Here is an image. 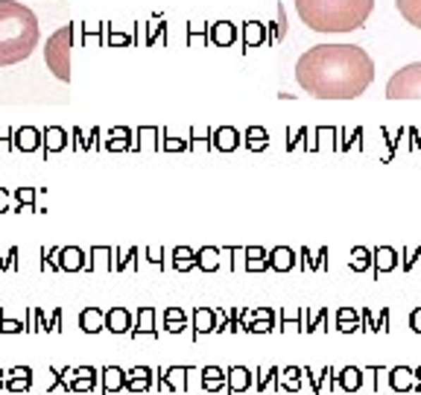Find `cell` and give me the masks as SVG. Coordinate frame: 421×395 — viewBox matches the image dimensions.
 Here are the masks:
<instances>
[{
    "instance_id": "cell-1",
    "label": "cell",
    "mask_w": 421,
    "mask_h": 395,
    "mask_svg": "<svg viewBox=\"0 0 421 395\" xmlns=\"http://www.w3.org/2000/svg\"><path fill=\"white\" fill-rule=\"evenodd\" d=\"M374 59L357 44H316L295 62V83L316 100H354L374 83Z\"/></svg>"
},
{
    "instance_id": "cell-2",
    "label": "cell",
    "mask_w": 421,
    "mask_h": 395,
    "mask_svg": "<svg viewBox=\"0 0 421 395\" xmlns=\"http://www.w3.org/2000/svg\"><path fill=\"white\" fill-rule=\"evenodd\" d=\"M38 18L18 0H0V68L21 65L38 47Z\"/></svg>"
},
{
    "instance_id": "cell-3",
    "label": "cell",
    "mask_w": 421,
    "mask_h": 395,
    "mask_svg": "<svg viewBox=\"0 0 421 395\" xmlns=\"http://www.w3.org/2000/svg\"><path fill=\"white\" fill-rule=\"evenodd\" d=\"M295 12L313 32H354L366 27L374 0H295Z\"/></svg>"
},
{
    "instance_id": "cell-4",
    "label": "cell",
    "mask_w": 421,
    "mask_h": 395,
    "mask_svg": "<svg viewBox=\"0 0 421 395\" xmlns=\"http://www.w3.org/2000/svg\"><path fill=\"white\" fill-rule=\"evenodd\" d=\"M71 44H73V30L71 24L56 30L50 38H47V47H44V62H47V71L62 79V83H71Z\"/></svg>"
},
{
    "instance_id": "cell-5",
    "label": "cell",
    "mask_w": 421,
    "mask_h": 395,
    "mask_svg": "<svg viewBox=\"0 0 421 395\" xmlns=\"http://www.w3.org/2000/svg\"><path fill=\"white\" fill-rule=\"evenodd\" d=\"M389 100H421V62H413L389 76L386 83Z\"/></svg>"
},
{
    "instance_id": "cell-6",
    "label": "cell",
    "mask_w": 421,
    "mask_h": 395,
    "mask_svg": "<svg viewBox=\"0 0 421 395\" xmlns=\"http://www.w3.org/2000/svg\"><path fill=\"white\" fill-rule=\"evenodd\" d=\"M158 389L161 392H176L182 395L190 389V375L193 369H185V366H167V369H158Z\"/></svg>"
},
{
    "instance_id": "cell-7",
    "label": "cell",
    "mask_w": 421,
    "mask_h": 395,
    "mask_svg": "<svg viewBox=\"0 0 421 395\" xmlns=\"http://www.w3.org/2000/svg\"><path fill=\"white\" fill-rule=\"evenodd\" d=\"M255 387V375L246 366H231L226 369V392L228 395H240V392H249Z\"/></svg>"
},
{
    "instance_id": "cell-8",
    "label": "cell",
    "mask_w": 421,
    "mask_h": 395,
    "mask_svg": "<svg viewBox=\"0 0 421 395\" xmlns=\"http://www.w3.org/2000/svg\"><path fill=\"white\" fill-rule=\"evenodd\" d=\"M126 389V372L120 366H103L99 369V395H114Z\"/></svg>"
},
{
    "instance_id": "cell-9",
    "label": "cell",
    "mask_w": 421,
    "mask_h": 395,
    "mask_svg": "<svg viewBox=\"0 0 421 395\" xmlns=\"http://www.w3.org/2000/svg\"><path fill=\"white\" fill-rule=\"evenodd\" d=\"M152 378H155V372L150 366H135L126 372V389L129 392H150L152 389Z\"/></svg>"
},
{
    "instance_id": "cell-10",
    "label": "cell",
    "mask_w": 421,
    "mask_h": 395,
    "mask_svg": "<svg viewBox=\"0 0 421 395\" xmlns=\"http://www.w3.org/2000/svg\"><path fill=\"white\" fill-rule=\"evenodd\" d=\"M389 389L392 392H413L415 389V369H410V366L389 369Z\"/></svg>"
},
{
    "instance_id": "cell-11",
    "label": "cell",
    "mask_w": 421,
    "mask_h": 395,
    "mask_svg": "<svg viewBox=\"0 0 421 395\" xmlns=\"http://www.w3.org/2000/svg\"><path fill=\"white\" fill-rule=\"evenodd\" d=\"M199 387H202L205 392H219V389H226V369H219V366H205V369H199Z\"/></svg>"
},
{
    "instance_id": "cell-12",
    "label": "cell",
    "mask_w": 421,
    "mask_h": 395,
    "mask_svg": "<svg viewBox=\"0 0 421 395\" xmlns=\"http://www.w3.org/2000/svg\"><path fill=\"white\" fill-rule=\"evenodd\" d=\"M32 387V369L30 366H12L6 372V389L9 392H27Z\"/></svg>"
},
{
    "instance_id": "cell-13",
    "label": "cell",
    "mask_w": 421,
    "mask_h": 395,
    "mask_svg": "<svg viewBox=\"0 0 421 395\" xmlns=\"http://www.w3.org/2000/svg\"><path fill=\"white\" fill-rule=\"evenodd\" d=\"M287 389V392H298L302 389V369L298 366H287V369H278V381H275V392Z\"/></svg>"
},
{
    "instance_id": "cell-14",
    "label": "cell",
    "mask_w": 421,
    "mask_h": 395,
    "mask_svg": "<svg viewBox=\"0 0 421 395\" xmlns=\"http://www.w3.org/2000/svg\"><path fill=\"white\" fill-rule=\"evenodd\" d=\"M211 331H216V310L196 308L193 310V334L202 337V334H211Z\"/></svg>"
},
{
    "instance_id": "cell-15",
    "label": "cell",
    "mask_w": 421,
    "mask_h": 395,
    "mask_svg": "<svg viewBox=\"0 0 421 395\" xmlns=\"http://www.w3.org/2000/svg\"><path fill=\"white\" fill-rule=\"evenodd\" d=\"M336 384L343 392H357V389H363V369H357V366H346L343 372L336 375Z\"/></svg>"
},
{
    "instance_id": "cell-16",
    "label": "cell",
    "mask_w": 421,
    "mask_h": 395,
    "mask_svg": "<svg viewBox=\"0 0 421 395\" xmlns=\"http://www.w3.org/2000/svg\"><path fill=\"white\" fill-rule=\"evenodd\" d=\"M106 328H109L111 334H126V331H132V316H129V310H123V308L109 310V313H106Z\"/></svg>"
},
{
    "instance_id": "cell-17",
    "label": "cell",
    "mask_w": 421,
    "mask_h": 395,
    "mask_svg": "<svg viewBox=\"0 0 421 395\" xmlns=\"http://www.w3.org/2000/svg\"><path fill=\"white\" fill-rule=\"evenodd\" d=\"M395 6H398L401 18H404L407 24L421 30V0H395Z\"/></svg>"
},
{
    "instance_id": "cell-18",
    "label": "cell",
    "mask_w": 421,
    "mask_h": 395,
    "mask_svg": "<svg viewBox=\"0 0 421 395\" xmlns=\"http://www.w3.org/2000/svg\"><path fill=\"white\" fill-rule=\"evenodd\" d=\"M79 325H83L85 334H97V331L106 328V316L97 308H88V310H83V316H79Z\"/></svg>"
},
{
    "instance_id": "cell-19",
    "label": "cell",
    "mask_w": 421,
    "mask_h": 395,
    "mask_svg": "<svg viewBox=\"0 0 421 395\" xmlns=\"http://www.w3.org/2000/svg\"><path fill=\"white\" fill-rule=\"evenodd\" d=\"M140 334H150V337H155V310L152 308H144L138 313V325L132 328V337H140Z\"/></svg>"
},
{
    "instance_id": "cell-20",
    "label": "cell",
    "mask_w": 421,
    "mask_h": 395,
    "mask_svg": "<svg viewBox=\"0 0 421 395\" xmlns=\"http://www.w3.org/2000/svg\"><path fill=\"white\" fill-rule=\"evenodd\" d=\"M336 328L343 331V334H354V331H360L363 325H360V316L351 308H343V310L336 313Z\"/></svg>"
},
{
    "instance_id": "cell-21",
    "label": "cell",
    "mask_w": 421,
    "mask_h": 395,
    "mask_svg": "<svg viewBox=\"0 0 421 395\" xmlns=\"http://www.w3.org/2000/svg\"><path fill=\"white\" fill-rule=\"evenodd\" d=\"M185 325H188V316H185V310H178V308H170V310H164V328H167L170 334L185 331Z\"/></svg>"
},
{
    "instance_id": "cell-22",
    "label": "cell",
    "mask_w": 421,
    "mask_h": 395,
    "mask_svg": "<svg viewBox=\"0 0 421 395\" xmlns=\"http://www.w3.org/2000/svg\"><path fill=\"white\" fill-rule=\"evenodd\" d=\"M275 381H278V366H269V369H257V392L275 389Z\"/></svg>"
},
{
    "instance_id": "cell-23",
    "label": "cell",
    "mask_w": 421,
    "mask_h": 395,
    "mask_svg": "<svg viewBox=\"0 0 421 395\" xmlns=\"http://www.w3.org/2000/svg\"><path fill=\"white\" fill-rule=\"evenodd\" d=\"M395 264H398V258H395L392 249H377V255H374V269L377 272H389Z\"/></svg>"
},
{
    "instance_id": "cell-24",
    "label": "cell",
    "mask_w": 421,
    "mask_h": 395,
    "mask_svg": "<svg viewBox=\"0 0 421 395\" xmlns=\"http://www.w3.org/2000/svg\"><path fill=\"white\" fill-rule=\"evenodd\" d=\"M272 264H275V269H290L293 267V252L290 249H275L272 252Z\"/></svg>"
},
{
    "instance_id": "cell-25",
    "label": "cell",
    "mask_w": 421,
    "mask_h": 395,
    "mask_svg": "<svg viewBox=\"0 0 421 395\" xmlns=\"http://www.w3.org/2000/svg\"><path fill=\"white\" fill-rule=\"evenodd\" d=\"M369 264H372L369 252H366V249H354V255H351V269L363 272V269H369Z\"/></svg>"
},
{
    "instance_id": "cell-26",
    "label": "cell",
    "mask_w": 421,
    "mask_h": 395,
    "mask_svg": "<svg viewBox=\"0 0 421 395\" xmlns=\"http://www.w3.org/2000/svg\"><path fill=\"white\" fill-rule=\"evenodd\" d=\"M73 375H76V369H71V366L59 369V389H65L68 395H71V387H73Z\"/></svg>"
},
{
    "instance_id": "cell-27",
    "label": "cell",
    "mask_w": 421,
    "mask_h": 395,
    "mask_svg": "<svg viewBox=\"0 0 421 395\" xmlns=\"http://www.w3.org/2000/svg\"><path fill=\"white\" fill-rule=\"evenodd\" d=\"M196 261H193V252H188V249H176V267L178 269H190Z\"/></svg>"
},
{
    "instance_id": "cell-28",
    "label": "cell",
    "mask_w": 421,
    "mask_h": 395,
    "mask_svg": "<svg viewBox=\"0 0 421 395\" xmlns=\"http://www.w3.org/2000/svg\"><path fill=\"white\" fill-rule=\"evenodd\" d=\"M216 144H219V150H231L237 144V135H231L228 129H223V132L216 135Z\"/></svg>"
},
{
    "instance_id": "cell-29",
    "label": "cell",
    "mask_w": 421,
    "mask_h": 395,
    "mask_svg": "<svg viewBox=\"0 0 421 395\" xmlns=\"http://www.w3.org/2000/svg\"><path fill=\"white\" fill-rule=\"evenodd\" d=\"M249 269H264L267 261H264V252H249V261H246Z\"/></svg>"
},
{
    "instance_id": "cell-30",
    "label": "cell",
    "mask_w": 421,
    "mask_h": 395,
    "mask_svg": "<svg viewBox=\"0 0 421 395\" xmlns=\"http://www.w3.org/2000/svg\"><path fill=\"white\" fill-rule=\"evenodd\" d=\"M199 264H202L205 269H214V267H216V252H214V249H205L202 255H199Z\"/></svg>"
},
{
    "instance_id": "cell-31",
    "label": "cell",
    "mask_w": 421,
    "mask_h": 395,
    "mask_svg": "<svg viewBox=\"0 0 421 395\" xmlns=\"http://www.w3.org/2000/svg\"><path fill=\"white\" fill-rule=\"evenodd\" d=\"M65 267H71V269H79V267H83V258H79V252H76V249H71V252L65 255Z\"/></svg>"
},
{
    "instance_id": "cell-32",
    "label": "cell",
    "mask_w": 421,
    "mask_h": 395,
    "mask_svg": "<svg viewBox=\"0 0 421 395\" xmlns=\"http://www.w3.org/2000/svg\"><path fill=\"white\" fill-rule=\"evenodd\" d=\"M27 325H21V322H12V320H4V325H0V331L4 334H18V331H24Z\"/></svg>"
},
{
    "instance_id": "cell-33",
    "label": "cell",
    "mask_w": 421,
    "mask_h": 395,
    "mask_svg": "<svg viewBox=\"0 0 421 395\" xmlns=\"http://www.w3.org/2000/svg\"><path fill=\"white\" fill-rule=\"evenodd\" d=\"M249 320H275V313H272L269 308H260V310H255V313L249 316Z\"/></svg>"
},
{
    "instance_id": "cell-34",
    "label": "cell",
    "mask_w": 421,
    "mask_h": 395,
    "mask_svg": "<svg viewBox=\"0 0 421 395\" xmlns=\"http://www.w3.org/2000/svg\"><path fill=\"white\" fill-rule=\"evenodd\" d=\"M410 328H413L415 334H421V308L413 310V316H410Z\"/></svg>"
},
{
    "instance_id": "cell-35",
    "label": "cell",
    "mask_w": 421,
    "mask_h": 395,
    "mask_svg": "<svg viewBox=\"0 0 421 395\" xmlns=\"http://www.w3.org/2000/svg\"><path fill=\"white\" fill-rule=\"evenodd\" d=\"M363 328H366V331H377V328H374V320H372V313H369V310L363 313Z\"/></svg>"
},
{
    "instance_id": "cell-36",
    "label": "cell",
    "mask_w": 421,
    "mask_h": 395,
    "mask_svg": "<svg viewBox=\"0 0 421 395\" xmlns=\"http://www.w3.org/2000/svg\"><path fill=\"white\" fill-rule=\"evenodd\" d=\"M386 325H389V313L384 310L380 313V320H377V331H386Z\"/></svg>"
},
{
    "instance_id": "cell-37",
    "label": "cell",
    "mask_w": 421,
    "mask_h": 395,
    "mask_svg": "<svg viewBox=\"0 0 421 395\" xmlns=\"http://www.w3.org/2000/svg\"><path fill=\"white\" fill-rule=\"evenodd\" d=\"M418 255H421L418 249H413V252H407V267H413V264H415V258H418Z\"/></svg>"
},
{
    "instance_id": "cell-38",
    "label": "cell",
    "mask_w": 421,
    "mask_h": 395,
    "mask_svg": "<svg viewBox=\"0 0 421 395\" xmlns=\"http://www.w3.org/2000/svg\"><path fill=\"white\" fill-rule=\"evenodd\" d=\"M413 392H418V395H421V366L415 369V389H413Z\"/></svg>"
},
{
    "instance_id": "cell-39",
    "label": "cell",
    "mask_w": 421,
    "mask_h": 395,
    "mask_svg": "<svg viewBox=\"0 0 421 395\" xmlns=\"http://www.w3.org/2000/svg\"><path fill=\"white\" fill-rule=\"evenodd\" d=\"M0 389H6V372L0 369Z\"/></svg>"
},
{
    "instance_id": "cell-40",
    "label": "cell",
    "mask_w": 421,
    "mask_h": 395,
    "mask_svg": "<svg viewBox=\"0 0 421 395\" xmlns=\"http://www.w3.org/2000/svg\"><path fill=\"white\" fill-rule=\"evenodd\" d=\"M0 208H4V193H0Z\"/></svg>"
}]
</instances>
